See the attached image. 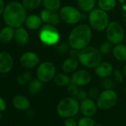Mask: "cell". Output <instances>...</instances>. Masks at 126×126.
I'll return each instance as SVG.
<instances>
[{
	"mask_svg": "<svg viewBox=\"0 0 126 126\" xmlns=\"http://www.w3.org/2000/svg\"><path fill=\"white\" fill-rule=\"evenodd\" d=\"M39 37L44 45L53 46L59 44L60 41V33L56 26L45 24L40 28Z\"/></svg>",
	"mask_w": 126,
	"mask_h": 126,
	"instance_id": "cell-6",
	"label": "cell"
},
{
	"mask_svg": "<svg viewBox=\"0 0 126 126\" xmlns=\"http://www.w3.org/2000/svg\"><path fill=\"white\" fill-rule=\"evenodd\" d=\"M67 87H68V88H67V91H68V94H69L71 96L75 97V96H77V94L79 90V89L78 88L79 87H78L77 85L74 84L73 82H71Z\"/></svg>",
	"mask_w": 126,
	"mask_h": 126,
	"instance_id": "cell-34",
	"label": "cell"
},
{
	"mask_svg": "<svg viewBox=\"0 0 126 126\" xmlns=\"http://www.w3.org/2000/svg\"><path fill=\"white\" fill-rule=\"evenodd\" d=\"M42 3V0H22V5L29 11L36 9Z\"/></svg>",
	"mask_w": 126,
	"mask_h": 126,
	"instance_id": "cell-28",
	"label": "cell"
},
{
	"mask_svg": "<svg viewBox=\"0 0 126 126\" xmlns=\"http://www.w3.org/2000/svg\"><path fill=\"white\" fill-rule=\"evenodd\" d=\"M121 10H122V18L124 19L125 22H126V5L125 4L122 5Z\"/></svg>",
	"mask_w": 126,
	"mask_h": 126,
	"instance_id": "cell-41",
	"label": "cell"
},
{
	"mask_svg": "<svg viewBox=\"0 0 126 126\" xmlns=\"http://www.w3.org/2000/svg\"><path fill=\"white\" fill-rule=\"evenodd\" d=\"M5 3H4V1L3 0H0V15L2 14H3L4 11H5Z\"/></svg>",
	"mask_w": 126,
	"mask_h": 126,
	"instance_id": "cell-42",
	"label": "cell"
},
{
	"mask_svg": "<svg viewBox=\"0 0 126 126\" xmlns=\"http://www.w3.org/2000/svg\"><path fill=\"white\" fill-rule=\"evenodd\" d=\"M122 73H123V74L125 75V77H126V64L124 65V67H123V68H122Z\"/></svg>",
	"mask_w": 126,
	"mask_h": 126,
	"instance_id": "cell-43",
	"label": "cell"
},
{
	"mask_svg": "<svg viewBox=\"0 0 126 126\" xmlns=\"http://www.w3.org/2000/svg\"><path fill=\"white\" fill-rule=\"evenodd\" d=\"M88 19L91 28L98 32L105 31L110 23L108 12L99 8H95L89 12Z\"/></svg>",
	"mask_w": 126,
	"mask_h": 126,
	"instance_id": "cell-5",
	"label": "cell"
},
{
	"mask_svg": "<svg viewBox=\"0 0 126 126\" xmlns=\"http://www.w3.org/2000/svg\"><path fill=\"white\" fill-rule=\"evenodd\" d=\"M56 74V68L51 62H44L36 69V77L42 82H49Z\"/></svg>",
	"mask_w": 126,
	"mask_h": 126,
	"instance_id": "cell-10",
	"label": "cell"
},
{
	"mask_svg": "<svg viewBox=\"0 0 126 126\" xmlns=\"http://www.w3.org/2000/svg\"><path fill=\"white\" fill-rule=\"evenodd\" d=\"M113 76L114 80L116 82H118L119 84H122V83L124 82V77H125V75L119 70H114L113 72Z\"/></svg>",
	"mask_w": 126,
	"mask_h": 126,
	"instance_id": "cell-36",
	"label": "cell"
},
{
	"mask_svg": "<svg viewBox=\"0 0 126 126\" xmlns=\"http://www.w3.org/2000/svg\"><path fill=\"white\" fill-rule=\"evenodd\" d=\"M78 60L87 68H95L102 61V55L98 48L88 45L79 50Z\"/></svg>",
	"mask_w": 126,
	"mask_h": 126,
	"instance_id": "cell-3",
	"label": "cell"
},
{
	"mask_svg": "<svg viewBox=\"0 0 126 126\" xmlns=\"http://www.w3.org/2000/svg\"><path fill=\"white\" fill-rule=\"evenodd\" d=\"M40 60L38 55L32 51L24 53L20 57V62L24 68L31 69L39 65Z\"/></svg>",
	"mask_w": 126,
	"mask_h": 126,
	"instance_id": "cell-13",
	"label": "cell"
},
{
	"mask_svg": "<svg viewBox=\"0 0 126 126\" xmlns=\"http://www.w3.org/2000/svg\"><path fill=\"white\" fill-rule=\"evenodd\" d=\"M79 111V102L73 96H67L62 99L57 106V114L62 118H69L76 116Z\"/></svg>",
	"mask_w": 126,
	"mask_h": 126,
	"instance_id": "cell-4",
	"label": "cell"
},
{
	"mask_svg": "<svg viewBox=\"0 0 126 126\" xmlns=\"http://www.w3.org/2000/svg\"><path fill=\"white\" fill-rule=\"evenodd\" d=\"M43 82L39 80L38 78L33 79L28 85V91L31 94H36L41 90L42 89L43 87Z\"/></svg>",
	"mask_w": 126,
	"mask_h": 126,
	"instance_id": "cell-27",
	"label": "cell"
},
{
	"mask_svg": "<svg viewBox=\"0 0 126 126\" xmlns=\"http://www.w3.org/2000/svg\"><path fill=\"white\" fill-rule=\"evenodd\" d=\"M125 1H126V0H117V2H118L119 3L122 4V5H124V4L125 3Z\"/></svg>",
	"mask_w": 126,
	"mask_h": 126,
	"instance_id": "cell-44",
	"label": "cell"
},
{
	"mask_svg": "<svg viewBox=\"0 0 126 126\" xmlns=\"http://www.w3.org/2000/svg\"><path fill=\"white\" fill-rule=\"evenodd\" d=\"M53 80L56 85L59 87H65L71 82V77H70L68 74L59 73L56 74Z\"/></svg>",
	"mask_w": 126,
	"mask_h": 126,
	"instance_id": "cell-22",
	"label": "cell"
},
{
	"mask_svg": "<svg viewBox=\"0 0 126 126\" xmlns=\"http://www.w3.org/2000/svg\"><path fill=\"white\" fill-rule=\"evenodd\" d=\"M27 9L18 2L9 3L3 12L4 20L11 28H19L25 22L27 18Z\"/></svg>",
	"mask_w": 126,
	"mask_h": 126,
	"instance_id": "cell-2",
	"label": "cell"
},
{
	"mask_svg": "<svg viewBox=\"0 0 126 126\" xmlns=\"http://www.w3.org/2000/svg\"><path fill=\"white\" fill-rule=\"evenodd\" d=\"M91 74L89 71L85 69H77L72 74L71 82L77 85L78 87H83L88 85L91 82Z\"/></svg>",
	"mask_w": 126,
	"mask_h": 126,
	"instance_id": "cell-11",
	"label": "cell"
},
{
	"mask_svg": "<svg viewBox=\"0 0 126 126\" xmlns=\"http://www.w3.org/2000/svg\"><path fill=\"white\" fill-rule=\"evenodd\" d=\"M100 92L99 90L96 88V87H93L91 88H90L88 91V97L94 99V100H96V99L98 98Z\"/></svg>",
	"mask_w": 126,
	"mask_h": 126,
	"instance_id": "cell-35",
	"label": "cell"
},
{
	"mask_svg": "<svg viewBox=\"0 0 126 126\" xmlns=\"http://www.w3.org/2000/svg\"><path fill=\"white\" fill-rule=\"evenodd\" d=\"M79 62L78 59L69 56L62 62V70L65 74H73L78 69Z\"/></svg>",
	"mask_w": 126,
	"mask_h": 126,
	"instance_id": "cell-17",
	"label": "cell"
},
{
	"mask_svg": "<svg viewBox=\"0 0 126 126\" xmlns=\"http://www.w3.org/2000/svg\"><path fill=\"white\" fill-rule=\"evenodd\" d=\"M113 57L119 62H126V45L122 43L114 45L112 50Z\"/></svg>",
	"mask_w": 126,
	"mask_h": 126,
	"instance_id": "cell-21",
	"label": "cell"
},
{
	"mask_svg": "<svg viewBox=\"0 0 126 126\" xmlns=\"http://www.w3.org/2000/svg\"><path fill=\"white\" fill-rule=\"evenodd\" d=\"M6 108V104L5 102L2 98L0 97V111H3Z\"/></svg>",
	"mask_w": 126,
	"mask_h": 126,
	"instance_id": "cell-40",
	"label": "cell"
},
{
	"mask_svg": "<svg viewBox=\"0 0 126 126\" xmlns=\"http://www.w3.org/2000/svg\"><path fill=\"white\" fill-rule=\"evenodd\" d=\"M75 98H76L78 101L81 102V101L84 100L85 99L88 98V92L85 91V90L80 89V90H79V91H78L77 96H75Z\"/></svg>",
	"mask_w": 126,
	"mask_h": 126,
	"instance_id": "cell-37",
	"label": "cell"
},
{
	"mask_svg": "<svg viewBox=\"0 0 126 126\" xmlns=\"http://www.w3.org/2000/svg\"><path fill=\"white\" fill-rule=\"evenodd\" d=\"M117 4V0H97V5L100 9L109 12L113 11Z\"/></svg>",
	"mask_w": 126,
	"mask_h": 126,
	"instance_id": "cell-25",
	"label": "cell"
},
{
	"mask_svg": "<svg viewBox=\"0 0 126 126\" xmlns=\"http://www.w3.org/2000/svg\"><path fill=\"white\" fill-rule=\"evenodd\" d=\"M125 94H126V85H125Z\"/></svg>",
	"mask_w": 126,
	"mask_h": 126,
	"instance_id": "cell-47",
	"label": "cell"
},
{
	"mask_svg": "<svg viewBox=\"0 0 126 126\" xmlns=\"http://www.w3.org/2000/svg\"><path fill=\"white\" fill-rule=\"evenodd\" d=\"M94 126H102V125H95Z\"/></svg>",
	"mask_w": 126,
	"mask_h": 126,
	"instance_id": "cell-45",
	"label": "cell"
},
{
	"mask_svg": "<svg viewBox=\"0 0 126 126\" xmlns=\"http://www.w3.org/2000/svg\"><path fill=\"white\" fill-rule=\"evenodd\" d=\"M14 66V59L7 52L0 53V74H6L11 71Z\"/></svg>",
	"mask_w": 126,
	"mask_h": 126,
	"instance_id": "cell-15",
	"label": "cell"
},
{
	"mask_svg": "<svg viewBox=\"0 0 126 126\" xmlns=\"http://www.w3.org/2000/svg\"><path fill=\"white\" fill-rule=\"evenodd\" d=\"M117 101L118 96L113 89H105L100 92L96 102L99 109L109 110L115 106Z\"/></svg>",
	"mask_w": 126,
	"mask_h": 126,
	"instance_id": "cell-9",
	"label": "cell"
},
{
	"mask_svg": "<svg viewBox=\"0 0 126 126\" xmlns=\"http://www.w3.org/2000/svg\"><path fill=\"white\" fill-rule=\"evenodd\" d=\"M69 56L71 57H74V58H77L78 59L79 54V50L74 49V48H71V50H69Z\"/></svg>",
	"mask_w": 126,
	"mask_h": 126,
	"instance_id": "cell-39",
	"label": "cell"
},
{
	"mask_svg": "<svg viewBox=\"0 0 126 126\" xmlns=\"http://www.w3.org/2000/svg\"><path fill=\"white\" fill-rule=\"evenodd\" d=\"M99 52L101 53L102 55H107L108 53H110V52H112L113 50V45L108 40L102 42L99 47H98Z\"/></svg>",
	"mask_w": 126,
	"mask_h": 126,
	"instance_id": "cell-29",
	"label": "cell"
},
{
	"mask_svg": "<svg viewBox=\"0 0 126 126\" xmlns=\"http://www.w3.org/2000/svg\"><path fill=\"white\" fill-rule=\"evenodd\" d=\"M71 46L68 43V42H59L57 46V52L60 54H65L71 50Z\"/></svg>",
	"mask_w": 126,
	"mask_h": 126,
	"instance_id": "cell-31",
	"label": "cell"
},
{
	"mask_svg": "<svg viewBox=\"0 0 126 126\" xmlns=\"http://www.w3.org/2000/svg\"><path fill=\"white\" fill-rule=\"evenodd\" d=\"M97 108L96 102L88 97L79 103V111L85 116H94L97 112Z\"/></svg>",
	"mask_w": 126,
	"mask_h": 126,
	"instance_id": "cell-12",
	"label": "cell"
},
{
	"mask_svg": "<svg viewBox=\"0 0 126 126\" xmlns=\"http://www.w3.org/2000/svg\"><path fill=\"white\" fill-rule=\"evenodd\" d=\"M61 20L68 25H77L82 19V14L77 8L71 5H65L59 9Z\"/></svg>",
	"mask_w": 126,
	"mask_h": 126,
	"instance_id": "cell-7",
	"label": "cell"
},
{
	"mask_svg": "<svg viewBox=\"0 0 126 126\" xmlns=\"http://www.w3.org/2000/svg\"><path fill=\"white\" fill-rule=\"evenodd\" d=\"M96 75L102 79L109 77L113 72V68L110 62H101L99 64L94 68Z\"/></svg>",
	"mask_w": 126,
	"mask_h": 126,
	"instance_id": "cell-16",
	"label": "cell"
},
{
	"mask_svg": "<svg viewBox=\"0 0 126 126\" xmlns=\"http://www.w3.org/2000/svg\"><path fill=\"white\" fill-rule=\"evenodd\" d=\"M64 125L65 126H78V122L73 117H69V118L65 119Z\"/></svg>",
	"mask_w": 126,
	"mask_h": 126,
	"instance_id": "cell-38",
	"label": "cell"
},
{
	"mask_svg": "<svg viewBox=\"0 0 126 126\" xmlns=\"http://www.w3.org/2000/svg\"><path fill=\"white\" fill-rule=\"evenodd\" d=\"M92 28L87 24L77 25L70 32L68 42L71 48L81 50L88 47L92 39Z\"/></svg>",
	"mask_w": 126,
	"mask_h": 126,
	"instance_id": "cell-1",
	"label": "cell"
},
{
	"mask_svg": "<svg viewBox=\"0 0 126 126\" xmlns=\"http://www.w3.org/2000/svg\"><path fill=\"white\" fill-rule=\"evenodd\" d=\"M31 79V74L30 72H25L20 75L17 78V81L20 85H25Z\"/></svg>",
	"mask_w": 126,
	"mask_h": 126,
	"instance_id": "cell-33",
	"label": "cell"
},
{
	"mask_svg": "<svg viewBox=\"0 0 126 126\" xmlns=\"http://www.w3.org/2000/svg\"><path fill=\"white\" fill-rule=\"evenodd\" d=\"M14 31L13 28L8 26L0 31V42L4 44L9 43L14 37Z\"/></svg>",
	"mask_w": 126,
	"mask_h": 126,
	"instance_id": "cell-23",
	"label": "cell"
},
{
	"mask_svg": "<svg viewBox=\"0 0 126 126\" xmlns=\"http://www.w3.org/2000/svg\"><path fill=\"white\" fill-rule=\"evenodd\" d=\"M14 38L17 44L19 45H26L30 39L28 31L23 28H17L14 32Z\"/></svg>",
	"mask_w": 126,
	"mask_h": 126,
	"instance_id": "cell-19",
	"label": "cell"
},
{
	"mask_svg": "<svg viewBox=\"0 0 126 126\" xmlns=\"http://www.w3.org/2000/svg\"><path fill=\"white\" fill-rule=\"evenodd\" d=\"M101 86L104 88V90L105 89H113L114 88V82L112 79L109 77L107 78H104L102 79V81L101 82Z\"/></svg>",
	"mask_w": 126,
	"mask_h": 126,
	"instance_id": "cell-32",
	"label": "cell"
},
{
	"mask_svg": "<svg viewBox=\"0 0 126 126\" xmlns=\"http://www.w3.org/2000/svg\"><path fill=\"white\" fill-rule=\"evenodd\" d=\"M77 5L82 11L89 13L95 8L96 1L95 0H77Z\"/></svg>",
	"mask_w": 126,
	"mask_h": 126,
	"instance_id": "cell-24",
	"label": "cell"
},
{
	"mask_svg": "<svg viewBox=\"0 0 126 126\" xmlns=\"http://www.w3.org/2000/svg\"><path fill=\"white\" fill-rule=\"evenodd\" d=\"M42 20L40 16L31 14L27 16L25 20L26 27L30 30H37L42 26Z\"/></svg>",
	"mask_w": 126,
	"mask_h": 126,
	"instance_id": "cell-20",
	"label": "cell"
},
{
	"mask_svg": "<svg viewBox=\"0 0 126 126\" xmlns=\"http://www.w3.org/2000/svg\"><path fill=\"white\" fill-rule=\"evenodd\" d=\"M1 119H2V114H1V113H0V120H1Z\"/></svg>",
	"mask_w": 126,
	"mask_h": 126,
	"instance_id": "cell-46",
	"label": "cell"
},
{
	"mask_svg": "<svg viewBox=\"0 0 126 126\" xmlns=\"http://www.w3.org/2000/svg\"><path fill=\"white\" fill-rule=\"evenodd\" d=\"M105 34L107 40L113 45L122 43L125 38L124 28L116 21L110 22L105 30Z\"/></svg>",
	"mask_w": 126,
	"mask_h": 126,
	"instance_id": "cell-8",
	"label": "cell"
},
{
	"mask_svg": "<svg viewBox=\"0 0 126 126\" xmlns=\"http://www.w3.org/2000/svg\"><path fill=\"white\" fill-rule=\"evenodd\" d=\"M95 122L92 117L85 116L80 118L78 121V126H94Z\"/></svg>",
	"mask_w": 126,
	"mask_h": 126,
	"instance_id": "cell-30",
	"label": "cell"
},
{
	"mask_svg": "<svg viewBox=\"0 0 126 126\" xmlns=\"http://www.w3.org/2000/svg\"><path fill=\"white\" fill-rule=\"evenodd\" d=\"M42 5L45 9L53 11H57L62 8L61 0H42Z\"/></svg>",
	"mask_w": 126,
	"mask_h": 126,
	"instance_id": "cell-26",
	"label": "cell"
},
{
	"mask_svg": "<svg viewBox=\"0 0 126 126\" xmlns=\"http://www.w3.org/2000/svg\"><path fill=\"white\" fill-rule=\"evenodd\" d=\"M13 105L15 108L20 110H29L31 107V102L29 99L22 95H19L15 96L13 99Z\"/></svg>",
	"mask_w": 126,
	"mask_h": 126,
	"instance_id": "cell-18",
	"label": "cell"
},
{
	"mask_svg": "<svg viewBox=\"0 0 126 126\" xmlns=\"http://www.w3.org/2000/svg\"><path fill=\"white\" fill-rule=\"evenodd\" d=\"M40 17L45 24L57 26L60 22V16L57 11L44 9L40 13Z\"/></svg>",
	"mask_w": 126,
	"mask_h": 126,
	"instance_id": "cell-14",
	"label": "cell"
}]
</instances>
